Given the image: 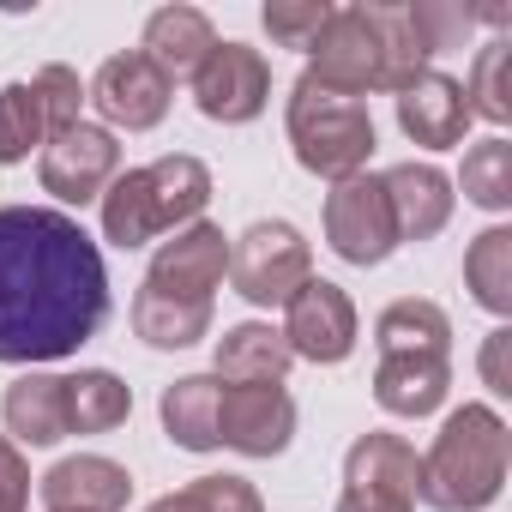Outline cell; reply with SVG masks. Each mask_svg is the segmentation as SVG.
<instances>
[{
  "instance_id": "ffe728a7",
  "label": "cell",
  "mask_w": 512,
  "mask_h": 512,
  "mask_svg": "<svg viewBox=\"0 0 512 512\" xmlns=\"http://www.w3.org/2000/svg\"><path fill=\"white\" fill-rule=\"evenodd\" d=\"M452 392V362L446 356H380L374 368V398L386 416H434Z\"/></svg>"
},
{
  "instance_id": "cb8c5ba5",
  "label": "cell",
  "mask_w": 512,
  "mask_h": 512,
  "mask_svg": "<svg viewBox=\"0 0 512 512\" xmlns=\"http://www.w3.org/2000/svg\"><path fill=\"white\" fill-rule=\"evenodd\" d=\"M133 332L151 350H193L199 338H211V302H187V296H163V290L139 284V296H133Z\"/></svg>"
},
{
  "instance_id": "8fae6325",
  "label": "cell",
  "mask_w": 512,
  "mask_h": 512,
  "mask_svg": "<svg viewBox=\"0 0 512 512\" xmlns=\"http://www.w3.org/2000/svg\"><path fill=\"white\" fill-rule=\"evenodd\" d=\"M296 440V398L284 386H223L217 392V446L241 458H278Z\"/></svg>"
},
{
  "instance_id": "52a82bcc",
  "label": "cell",
  "mask_w": 512,
  "mask_h": 512,
  "mask_svg": "<svg viewBox=\"0 0 512 512\" xmlns=\"http://www.w3.org/2000/svg\"><path fill=\"white\" fill-rule=\"evenodd\" d=\"M308 79L332 97H368L386 91V67H380V43L362 19V7H332V19L320 25L314 49H308Z\"/></svg>"
},
{
  "instance_id": "30bf717a",
  "label": "cell",
  "mask_w": 512,
  "mask_h": 512,
  "mask_svg": "<svg viewBox=\"0 0 512 512\" xmlns=\"http://www.w3.org/2000/svg\"><path fill=\"white\" fill-rule=\"evenodd\" d=\"M193 103H199L205 121H223V127L253 121L272 103V67H266V55L247 49V43H217L205 55V67L193 73Z\"/></svg>"
},
{
  "instance_id": "83f0119b",
  "label": "cell",
  "mask_w": 512,
  "mask_h": 512,
  "mask_svg": "<svg viewBox=\"0 0 512 512\" xmlns=\"http://www.w3.org/2000/svg\"><path fill=\"white\" fill-rule=\"evenodd\" d=\"M49 145V121H43V103L31 91V79H13L0 85V163H25L31 151Z\"/></svg>"
},
{
  "instance_id": "d6986e66",
  "label": "cell",
  "mask_w": 512,
  "mask_h": 512,
  "mask_svg": "<svg viewBox=\"0 0 512 512\" xmlns=\"http://www.w3.org/2000/svg\"><path fill=\"white\" fill-rule=\"evenodd\" d=\"M290 362H296V356H290V344H284L278 326H266V320H241V326H229V332L217 338L211 374H217L223 386H284Z\"/></svg>"
},
{
  "instance_id": "d4e9b609",
  "label": "cell",
  "mask_w": 512,
  "mask_h": 512,
  "mask_svg": "<svg viewBox=\"0 0 512 512\" xmlns=\"http://www.w3.org/2000/svg\"><path fill=\"white\" fill-rule=\"evenodd\" d=\"M374 344H380V356H446L452 350V320H446L440 302L404 296L374 320Z\"/></svg>"
},
{
  "instance_id": "44dd1931",
  "label": "cell",
  "mask_w": 512,
  "mask_h": 512,
  "mask_svg": "<svg viewBox=\"0 0 512 512\" xmlns=\"http://www.w3.org/2000/svg\"><path fill=\"white\" fill-rule=\"evenodd\" d=\"M0 422H7L13 446H55L67 440V398H61V374H19L0 398Z\"/></svg>"
},
{
  "instance_id": "9a60e30c",
  "label": "cell",
  "mask_w": 512,
  "mask_h": 512,
  "mask_svg": "<svg viewBox=\"0 0 512 512\" xmlns=\"http://www.w3.org/2000/svg\"><path fill=\"white\" fill-rule=\"evenodd\" d=\"M37 494L49 512H121L133 500V476L103 452H79V458H61L49 476H37Z\"/></svg>"
},
{
  "instance_id": "277c9868",
  "label": "cell",
  "mask_w": 512,
  "mask_h": 512,
  "mask_svg": "<svg viewBox=\"0 0 512 512\" xmlns=\"http://www.w3.org/2000/svg\"><path fill=\"white\" fill-rule=\"evenodd\" d=\"M290 145H296V163L320 181H350V175H368V157H374V115L368 103L356 97H332L320 91L308 73L296 79L290 91Z\"/></svg>"
},
{
  "instance_id": "8992f818",
  "label": "cell",
  "mask_w": 512,
  "mask_h": 512,
  "mask_svg": "<svg viewBox=\"0 0 512 512\" xmlns=\"http://www.w3.org/2000/svg\"><path fill=\"white\" fill-rule=\"evenodd\" d=\"M326 241L350 266H386L398 253V223L380 175H350L326 193Z\"/></svg>"
},
{
  "instance_id": "4316f807",
  "label": "cell",
  "mask_w": 512,
  "mask_h": 512,
  "mask_svg": "<svg viewBox=\"0 0 512 512\" xmlns=\"http://www.w3.org/2000/svg\"><path fill=\"white\" fill-rule=\"evenodd\" d=\"M464 284H470V296L494 320L512 314V229L506 223H494V229H482L470 241V253H464Z\"/></svg>"
},
{
  "instance_id": "f546056e",
  "label": "cell",
  "mask_w": 512,
  "mask_h": 512,
  "mask_svg": "<svg viewBox=\"0 0 512 512\" xmlns=\"http://www.w3.org/2000/svg\"><path fill=\"white\" fill-rule=\"evenodd\" d=\"M512 43H488V49H476V67H470V85H464V103H470V115H482V121H494V127H506L512 121Z\"/></svg>"
},
{
  "instance_id": "f1b7e54d",
  "label": "cell",
  "mask_w": 512,
  "mask_h": 512,
  "mask_svg": "<svg viewBox=\"0 0 512 512\" xmlns=\"http://www.w3.org/2000/svg\"><path fill=\"white\" fill-rule=\"evenodd\" d=\"M458 187L470 205L482 211H506L512 205V145L506 139H482L464 151V169H458Z\"/></svg>"
},
{
  "instance_id": "ac0fdd59",
  "label": "cell",
  "mask_w": 512,
  "mask_h": 512,
  "mask_svg": "<svg viewBox=\"0 0 512 512\" xmlns=\"http://www.w3.org/2000/svg\"><path fill=\"white\" fill-rule=\"evenodd\" d=\"M217 49V31H211V19L199 13V7H157L151 19H145V43H139V55L175 85V79H193L199 67H205V55Z\"/></svg>"
},
{
  "instance_id": "6da1fadb",
  "label": "cell",
  "mask_w": 512,
  "mask_h": 512,
  "mask_svg": "<svg viewBox=\"0 0 512 512\" xmlns=\"http://www.w3.org/2000/svg\"><path fill=\"white\" fill-rule=\"evenodd\" d=\"M109 320V266L79 217L0 205V362L79 356Z\"/></svg>"
},
{
  "instance_id": "484cf974",
  "label": "cell",
  "mask_w": 512,
  "mask_h": 512,
  "mask_svg": "<svg viewBox=\"0 0 512 512\" xmlns=\"http://www.w3.org/2000/svg\"><path fill=\"white\" fill-rule=\"evenodd\" d=\"M217 392L223 380L217 374H187L163 392V434L181 446V452H217Z\"/></svg>"
},
{
  "instance_id": "7a4b0ae2",
  "label": "cell",
  "mask_w": 512,
  "mask_h": 512,
  "mask_svg": "<svg viewBox=\"0 0 512 512\" xmlns=\"http://www.w3.org/2000/svg\"><path fill=\"white\" fill-rule=\"evenodd\" d=\"M506 452L512 434L500 422V410L488 404H464L440 422L434 446L422 452L416 470V500H428L434 512H482L500 500L506 488Z\"/></svg>"
},
{
  "instance_id": "3957f363",
  "label": "cell",
  "mask_w": 512,
  "mask_h": 512,
  "mask_svg": "<svg viewBox=\"0 0 512 512\" xmlns=\"http://www.w3.org/2000/svg\"><path fill=\"white\" fill-rule=\"evenodd\" d=\"M97 205H103V241L121 247V253H133V247H145L157 235H175V229H187V223L205 217V205H211V169L199 157L175 151V157H157L145 169L115 175Z\"/></svg>"
},
{
  "instance_id": "603a6c76",
  "label": "cell",
  "mask_w": 512,
  "mask_h": 512,
  "mask_svg": "<svg viewBox=\"0 0 512 512\" xmlns=\"http://www.w3.org/2000/svg\"><path fill=\"white\" fill-rule=\"evenodd\" d=\"M362 19H368V31H374V43H380V67H386V91L398 97L410 79H422L428 73V43H422V31H416V13H410V0L404 7H386V0H362Z\"/></svg>"
},
{
  "instance_id": "1f68e13d",
  "label": "cell",
  "mask_w": 512,
  "mask_h": 512,
  "mask_svg": "<svg viewBox=\"0 0 512 512\" xmlns=\"http://www.w3.org/2000/svg\"><path fill=\"white\" fill-rule=\"evenodd\" d=\"M326 19H332L326 0H272V7L260 13L266 37H272L278 49H296V55H308V49H314V37H320V25H326Z\"/></svg>"
},
{
  "instance_id": "7c38bea8",
  "label": "cell",
  "mask_w": 512,
  "mask_h": 512,
  "mask_svg": "<svg viewBox=\"0 0 512 512\" xmlns=\"http://www.w3.org/2000/svg\"><path fill=\"white\" fill-rule=\"evenodd\" d=\"M85 103H97V115H103L109 133H115V127H127V133H151V127L169 115L175 85H169L139 49H127V55H109V61L97 67Z\"/></svg>"
},
{
  "instance_id": "d590c367",
  "label": "cell",
  "mask_w": 512,
  "mask_h": 512,
  "mask_svg": "<svg viewBox=\"0 0 512 512\" xmlns=\"http://www.w3.org/2000/svg\"><path fill=\"white\" fill-rule=\"evenodd\" d=\"M338 512H410L398 500H374V494H338Z\"/></svg>"
},
{
  "instance_id": "d6a6232c",
  "label": "cell",
  "mask_w": 512,
  "mask_h": 512,
  "mask_svg": "<svg viewBox=\"0 0 512 512\" xmlns=\"http://www.w3.org/2000/svg\"><path fill=\"white\" fill-rule=\"evenodd\" d=\"M187 494L199 500V512H266L260 488H253L247 476H193Z\"/></svg>"
},
{
  "instance_id": "ba28073f",
  "label": "cell",
  "mask_w": 512,
  "mask_h": 512,
  "mask_svg": "<svg viewBox=\"0 0 512 512\" xmlns=\"http://www.w3.org/2000/svg\"><path fill=\"white\" fill-rule=\"evenodd\" d=\"M278 332H284L290 356L320 362V368L350 362V350H356V338H362L356 302H350L332 278H308V284L284 302V326H278Z\"/></svg>"
},
{
  "instance_id": "e0dca14e",
  "label": "cell",
  "mask_w": 512,
  "mask_h": 512,
  "mask_svg": "<svg viewBox=\"0 0 512 512\" xmlns=\"http://www.w3.org/2000/svg\"><path fill=\"white\" fill-rule=\"evenodd\" d=\"M386 181V199H392V223H398V247L404 241H434L446 223H452V205H458V193H452V181L434 169V163H398V169H386L380 175Z\"/></svg>"
},
{
  "instance_id": "9c48e42d",
  "label": "cell",
  "mask_w": 512,
  "mask_h": 512,
  "mask_svg": "<svg viewBox=\"0 0 512 512\" xmlns=\"http://www.w3.org/2000/svg\"><path fill=\"white\" fill-rule=\"evenodd\" d=\"M37 175H43V193H55L61 205H91V199H103L109 181L121 175V145H115L109 127L79 121V127H67V133H55V139L43 145Z\"/></svg>"
},
{
  "instance_id": "7402d4cb",
  "label": "cell",
  "mask_w": 512,
  "mask_h": 512,
  "mask_svg": "<svg viewBox=\"0 0 512 512\" xmlns=\"http://www.w3.org/2000/svg\"><path fill=\"white\" fill-rule=\"evenodd\" d=\"M61 398H67V434H109L133 416V386L109 368L61 374Z\"/></svg>"
},
{
  "instance_id": "5bb4252c",
  "label": "cell",
  "mask_w": 512,
  "mask_h": 512,
  "mask_svg": "<svg viewBox=\"0 0 512 512\" xmlns=\"http://www.w3.org/2000/svg\"><path fill=\"white\" fill-rule=\"evenodd\" d=\"M470 103H464V79H452V73H422V79H410L404 91H398V127H404V139L410 145H422V151H452V145H464V133H470Z\"/></svg>"
},
{
  "instance_id": "e575fe53",
  "label": "cell",
  "mask_w": 512,
  "mask_h": 512,
  "mask_svg": "<svg viewBox=\"0 0 512 512\" xmlns=\"http://www.w3.org/2000/svg\"><path fill=\"white\" fill-rule=\"evenodd\" d=\"M506 350H512V332L506 326H494L488 332V344H482V380H488V392H512V374H506Z\"/></svg>"
},
{
  "instance_id": "4fadbf2b",
  "label": "cell",
  "mask_w": 512,
  "mask_h": 512,
  "mask_svg": "<svg viewBox=\"0 0 512 512\" xmlns=\"http://www.w3.org/2000/svg\"><path fill=\"white\" fill-rule=\"evenodd\" d=\"M223 272H229V235L217 229V223H187V229H175V241H163L157 253H151V272H145V284L151 290H163V296H187V302H211V290L223 284Z\"/></svg>"
},
{
  "instance_id": "836d02e7",
  "label": "cell",
  "mask_w": 512,
  "mask_h": 512,
  "mask_svg": "<svg viewBox=\"0 0 512 512\" xmlns=\"http://www.w3.org/2000/svg\"><path fill=\"white\" fill-rule=\"evenodd\" d=\"M25 506H31V464L0 434V512H25Z\"/></svg>"
},
{
  "instance_id": "8d00e7d4",
  "label": "cell",
  "mask_w": 512,
  "mask_h": 512,
  "mask_svg": "<svg viewBox=\"0 0 512 512\" xmlns=\"http://www.w3.org/2000/svg\"><path fill=\"white\" fill-rule=\"evenodd\" d=\"M145 512H199V500H193L187 488H175V494H163V500H151Z\"/></svg>"
},
{
  "instance_id": "5b68a950",
  "label": "cell",
  "mask_w": 512,
  "mask_h": 512,
  "mask_svg": "<svg viewBox=\"0 0 512 512\" xmlns=\"http://www.w3.org/2000/svg\"><path fill=\"white\" fill-rule=\"evenodd\" d=\"M308 278H314V247L284 217H260L229 241V284L253 308H284Z\"/></svg>"
},
{
  "instance_id": "2e32d148",
  "label": "cell",
  "mask_w": 512,
  "mask_h": 512,
  "mask_svg": "<svg viewBox=\"0 0 512 512\" xmlns=\"http://www.w3.org/2000/svg\"><path fill=\"white\" fill-rule=\"evenodd\" d=\"M416 446L404 434H362L350 452H344V494H374V500H398V506H416Z\"/></svg>"
},
{
  "instance_id": "4dcf8cb0",
  "label": "cell",
  "mask_w": 512,
  "mask_h": 512,
  "mask_svg": "<svg viewBox=\"0 0 512 512\" xmlns=\"http://www.w3.org/2000/svg\"><path fill=\"white\" fill-rule=\"evenodd\" d=\"M31 91H37V103H43V121H49V139L85 121V85H79V73H73V67H61V61H49V67H37V79H31Z\"/></svg>"
}]
</instances>
